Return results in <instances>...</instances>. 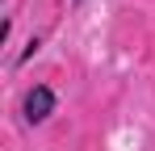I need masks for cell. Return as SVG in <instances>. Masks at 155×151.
I'll return each mask as SVG.
<instances>
[{"instance_id":"cell-1","label":"cell","mask_w":155,"mask_h":151,"mask_svg":"<svg viewBox=\"0 0 155 151\" xmlns=\"http://www.w3.org/2000/svg\"><path fill=\"white\" fill-rule=\"evenodd\" d=\"M21 113H25V122L29 126H38V122H46L54 113V92L46 88V84H34L25 92V105H21Z\"/></svg>"},{"instance_id":"cell-2","label":"cell","mask_w":155,"mask_h":151,"mask_svg":"<svg viewBox=\"0 0 155 151\" xmlns=\"http://www.w3.org/2000/svg\"><path fill=\"white\" fill-rule=\"evenodd\" d=\"M34 50H38V38H29V42H25V50H21V63H25V59H34Z\"/></svg>"},{"instance_id":"cell-3","label":"cell","mask_w":155,"mask_h":151,"mask_svg":"<svg viewBox=\"0 0 155 151\" xmlns=\"http://www.w3.org/2000/svg\"><path fill=\"white\" fill-rule=\"evenodd\" d=\"M76 4H80V0H76Z\"/></svg>"}]
</instances>
